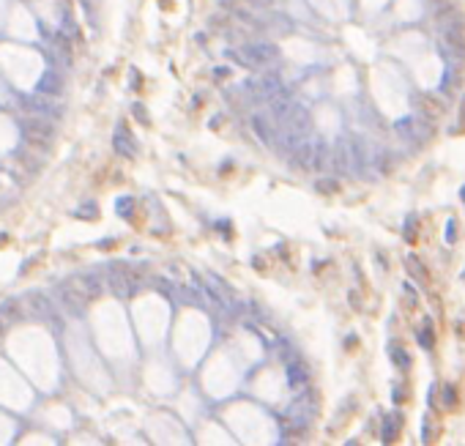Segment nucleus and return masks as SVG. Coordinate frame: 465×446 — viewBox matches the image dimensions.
Wrapping results in <instances>:
<instances>
[{
	"instance_id": "nucleus-2",
	"label": "nucleus",
	"mask_w": 465,
	"mask_h": 446,
	"mask_svg": "<svg viewBox=\"0 0 465 446\" xmlns=\"http://www.w3.org/2000/svg\"><path fill=\"white\" fill-rule=\"evenodd\" d=\"M22 134L30 145L47 148L55 137V126L47 121V115H28V118H22Z\"/></svg>"
},
{
	"instance_id": "nucleus-8",
	"label": "nucleus",
	"mask_w": 465,
	"mask_h": 446,
	"mask_svg": "<svg viewBox=\"0 0 465 446\" xmlns=\"http://www.w3.org/2000/svg\"><path fill=\"white\" fill-rule=\"evenodd\" d=\"M287 383L301 392V389L309 383V369H306L301 361H290V364H287Z\"/></svg>"
},
{
	"instance_id": "nucleus-11",
	"label": "nucleus",
	"mask_w": 465,
	"mask_h": 446,
	"mask_svg": "<svg viewBox=\"0 0 465 446\" xmlns=\"http://www.w3.org/2000/svg\"><path fill=\"white\" fill-rule=\"evenodd\" d=\"M63 91V74L58 71H47L41 77V93H49V96H58Z\"/></svg>"
},
{
	"instance_id": "nucleus-13",
	"label": "nucleus",
	"mask_w": 465,
	"mask_h": 446,
	"mask_svg": "<svg viewBox=\"0 0 465 446\" xmlns=\"http://www.w3.org/2000/svg\"><path fill=\"white\" fill-rule=\"evenodd\" d=\"M438 20H441L443 25H449V28H462V14H460V11H457L451 3L446 6L441 14H438Z\"/></svg>"
},
{
	"instance_id": "nucleus-1",
	"label": "nucleus",
	"mask_w": 465,
	"mask_h": 446,
	"mask_svg": "<svg viewBox=\"0 0 465 446\" xmlns=\"http://www.w3.org/2000/svg\"><path fill=\"white\" fill-rule=\"evenodd\" d=\"M232 58H236L241 66L266 68V66H274L276 60H279V47L271 44V41H249V44H241V47L232 52Z\"/></svg>"
},
{
	"instance_id": "nucleus-24",
	"label": "nucleus",
	"mask_w": 465,
	"mask_h": 446,
	"mask_svg": "<svg viewBox=\"0 0 465 446\" xmlns=\"http://www.w3.org/2000/svg\"><path fill=\"white\" fill-rule=\"evenodd\" d=\"M462 200H465V189H462Z\"/></svg>"
},
{
	"instance_id": "nucleus-12",
	"label": "nucleus",
	"mask_w": 465,
	"mask_h": 446,
	"mask_svg": "<svg viewBox=\"0 0 465 446\" xmlns=\"http://www.w3.org/2000/svg\"><path fill=\"white\" fill-rule=\"evenodd\" d=\"M400 427H402V416H400V413H389L386 424H383V441L392 443L394 438L400 435Z\"/></svg>"
},
{
	"instance_id": "nucleus-4",
	"label": "nucleus",
	"mask_w": 465,
	"mask_h": 446,
	"mask_svg": "<svg viewBox=\"0 0 465 446\" xmlns=\"http://www.w3.org/2000/svg\"><path fill=\"white\" fill-rule=\"evenodd\" d=\"M416 110L424 121H441L446 115V102L438 96V93H422V96L416 99Z\"/></svg>"
},
{
	"instance_id": "nucleus-22",
	"label": "nucleus",
	"mask_w": 465,
	"mask_h": 446,
	"mask_svg": "<svg viewBox=\"0 0 465 446\" xmlns=\"http://www.w3.org/2000/svg\"><path fill=\"white\" fill-rule=\"evenodd\" d=\"M345 446H359V441H348V443H345Z\"/></svg>"
},
{
	"instance_id": "nucleus-6",
	"label": "nucleus",
	"mask_w": 465,
	"mask_h": 446,
	"mask_svg": "<svg viewBox=\"0 0 465 446\" xmlns=\"http://www.w3.org/2000/svg\"><path fill=\"white\" fill-rule=\"evenodd\" d=\"M252 129H255V134L260 137L263 145H274L276 137H279V131L274 129V123L268 121L266 115H255V118H252Z\"/></svg>"
},
{
	"instance_id": "nucleus-18",
	"label": "nucleus",
	"mask_w": 465,
	"mask_h": 446,
	"mask_svg": "<svg viewBox=\"0 0 465 446\" xmlns=\"http://www.w3.org/2000/svg\"><path fill=\"white\" fill-rule=\"evenodd\" d=\"M416 230H419V219H408V225H405V238L408 241H416Z\"/></svg>"
},
{
	"instance_id": "nucleus-7",
	"label": "nucleus",
	"mask_w": 465,
	"mask_h": 446,
	"mask_svg": "<svg viewBox=\"0 0 465 446\" xmlns=\"http://www.w3.org/2000/svg\"><path fill=\"white\" fill-rule=\"evenodd\" d=\"M58 293H60V301H63V307H68V310H74V312H83L85 310V304H88V299L83 296V293H77L71 285H60L58 287Z\"/></svg>"
},
{
	"instance_id": "nucleus-17",
	"label": "nucleus",
	"mask_w": 465,
	"mask_h": 446,
	"mask_svg": "<svg viewBox=\"0 0 465 446\" xmlns=\"http://www.w3.org/2000/svg\"><path fill=\"white\" fill-rule=\"evenodd\" d=\"M131 115H134L140 123H145V126L150 123V118H148V112H145V107H142V104H134V107H131Z\"/></svg>"
},
{
	"instance_id": "nucleus-5",
	"label": "nucleus",
	"mask_w": 465,
	"mask_h": 446,
	"mask_svg": "<svg viewBox=\"0 0 465 446\" xmlns=\"http://www.w3.org/2000/svg\"><path fill=\"white\" fill-rule=\"evenodd\" d=\"M397 134L402 140H413V142H424L427 137H432L430 121H419V118H405L397 123Z\"/></svg>"
},
{
	"instance_id": "nucleus-20",
	"label": "nucleus",
	"mask_w": 465,
	"mask_h": 446,
	"mask_svg": "<svg viewBox=\"0 0 465 446\" xmlns=\"http://www.w3.org/2000/svg\"><path fill=\"white\" fill-rule=\"evenodd\" d=\"M419 342H422V348H432V331L422 329L419 331Z\"/></svg>"
},
{
	"instance_id": "nucleus-16",
	"label": "nucleus",
	"mask_w": 465,
	"mask_h": 446,
	"mask_svg": "<svg viewBox=\"0 0 465 446\" xmlns=\"http://www.w3.org/2000/svg\"><path fill=\"white\" fill-rule=\"evenodd\" d=\"M318 192L334 194V192H337V181H331V178H320V181H318Z\"/></svg>"
},
{
	"instance_id": "nucleus-19",
	"label": "nucleus",
	"mask_w": 465,
	"mask_h": 446,
	"mask_svg": "<svg viewBox=\"0 0 465 446\" xmlns=\"http://www.w3.org/2000/svg\"><path fill=\"white\" fill-rule=\"evenodd\" d=\"M96 213H99V208H96V205H93V203H85L83 208H77V211H74V216H96Z\"/></svg>"
},
{
	"instance_id": "nucleus-21",
	"label": "nucleus",
	"mask_w": 465,
	"mask_h": 446,
	"mask_svg": "<svg viewBox=\"0 0 465 446\" xmlns=\"http://www.w3.org/2000/svg\"><path fill=\"white\" fill-rule=\"evenodd\" d=\"M454 233H457V230H454V222H451V225H449V230H446V236H449V244L454 241Z\"/></svg>"
},
{
	"instance_id": "nucleus-23",
	"label": "nucleus",
	"mask_w": 465,
	"mask_h": 446,
	"mask_svg": "<svg viewBox=\"0 0 465 446\" xmlns=\"http://www.w3.org/2000/svg\"><path fill=\"white\" fill-rule=\"evenodd\" d=\"M430 3H443V0H430Z\"/></svg>"
},
{
	"instance_id": "nucleus-14",
	"label": "nucleus",
	"mask_w": 465,
	"mask_h": 446,
	"mask_svg": "<svg viewBox=\"0 0 465 446\" xmlns=\"http://www.w3.org/2000/svg\"><path fill=\"white\" fill-rule=\"evenodd\" d=\"M389 356H392V361L397 364L400 369H408V367H411V356L402 350L400 342H392V345H389Z\"/></svg>"
},
{
	"instance_id": "nucleus-10",
	"label": "nucleus",
	"mask_w": 465,
	"mask_h": 446,
	"mask_svg": "<svg viewBox=\"0 0 465 446\" xmlns=\"http://www.w3.org/2000/svg\"><path fill=\"white\" fill-rule=\"evenodd\" d=\"M112 148H115V154H121V156H126V159H131V156L137 154V142L134 140H129L126 137V131H118L115 137H112Z\"/></svg>"
},
{
	"instance_id": "nucleus-3",
	"label": "nucleus",
	"mask_w": 465,
	"mask_h": 446,
	"mask_svg": "<svg viewBox=\"0 0 465 446\" xmlns=\"http://www.w3.org/2000/svg\"><path fill=\"white\" fill-rule=\"evenodd\" d=\"M441 52L446 55V60L451 63V68H457V63L465 58V33H462V28H449V30H446Z\"/></svg>"
},
{
	"instance_id": "nucleus-9",
	"label": "nucleus",
	"mask_w": 465,
	"mask_h": 446,
	"mask_svg": "<svg viewBox=\"0 0 465 446\" xmlns=\"http://www.w3.org/2000/svg\"><path fill=\"white\" fill-rule=\"evenodd\" d=\"M405 271H408V276L411 279H416L419 285H430V271L424 268V263L419 260V257H405Z\"/></svg>"
},
{
	"instance_id": "nucleus-15",
	"label": "nucleus",
	"mask_w": 465,
	"mask_h": 446,
	"mask_svg": "<svg viewBox=\"0 0 465 446\" xmlns=\"http://www.w3.org/2000/svg\"><path fill=\"white\" fill-rule=\"evenodd\" d=\"M441 88H443V93H454L457 88H460V71L454 68V74H446L443 83H441Z\"/></svg>"
}]
</instances>
